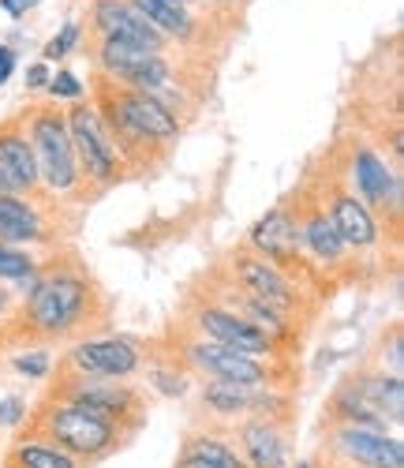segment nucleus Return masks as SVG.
<instances>
[{"mask_svg":"<svg viewBox=\"0 0 404 468\" xmlns=\"http://www.w3.org/2000/svg\"><path fill=\"white\" fill-rule=\"evenodd\" d=\"M30 150H34V165L53 191H68L79 176L75 165V150H71V135H68V121L60 112H42L30 128Z\"/></svg>","mask_w":404,"mask_h":468,"instance_id":"nucleus-1","label":"nucleus"},{"mask_svg":"<svg viewBox=\"0 0 404 468\" xmlns=\"http://www.w3.org/2000/svg\"><path fill=\"white\" fill-rule=\"evenodd\" d=\"M87 307V285L79 278H49V282H37V289L30 292V323L37 330H49V334H64L79 323Z\"/></svg>","mask_w":404,"mask_h":468,"instance_id":"nucleus-2","label":"nucleus"},{"mask_svg":"<svg viewBox=\"0 0 404 468\" xmlns=\"http://www.w3.org/2000/svg\"><path fill=\"white\" fill-rule=\"evenodd\" d=\"M101 64L120 75L124 83H132L135 90H157L161 83H169V68L157 57V49H143L135 42H120V37H105L101 46Z\"/></svg>","mask_w":404,"mask_h":468,"instance_id":"nucleus-3","label":"nucleus"},{"mask_svg":"<svg viewBox=\"0 0 404 468\" xmlns=\"http://www.w3.org/2000/svg\"><path fill=\"white\" fill-rule=\"evenodd\" d=\"M49 431H53V439H57L64 450L87 453V457L105 453V450L112 446V439H116L112 423H109L105 416H94V412L79 409V405L57 409V412L49 416Z\"/></svg>","mask_w":404,"mask_h":468,"instance_id":"nucleus-4","label":"nucleus"},{"mask_svg":"<svg viewBox=\"0 0 404 468\" xmlns=\"http://www.w3.org/2000/svg\"><path fill=\"white\" fill-rule=\"evenodd\" d=\"M68 135H71V150H79L83 169L94 180H109L116 173V150H112V143H109V135H105L94 109L75 105L68 112Z\"/></svg>","mask_w":404,"mask_h":468,"instance_id":"nucleus-5","label":"nucleus"},{"mask_svg":"<svg viewBox=\"0 0 404 468\" xmlns=\"http://www.w3.org/2000/svg\"><path fill=\"white\" fill-rule=\"evenodd\" d=\"M116 116H120V124H124L128 132H135L143 139H173L180 132L176 116L161 105L154 94H146V90L116 94Z\"/></svg>","mask_w":404,"mask_h":468,"instance_id":"nucleus-6","label":"nucleus"},{"mask_svg":"<svg viewBox=\"0 0 404 468\" xmlns=\"http://www.w3.org/2000/svg\"><path fill=\"white\" fill-rule=\"evenodd\" d=\"M198 326L207 330L218 345L236 348V353H244V356H251V360H259V356H266V353H270V337H266L262 330H255L248 319L232 315V311L207 307V311L198 315Z\"/></svg>","mask_w":404,"mask_h":468,"instance_id":"nucleus-7","label":"nucleus"},{"mask_svg":"<svg viewBox=\"0 0 404 468\" xmlns=\"http://www.w3.org/2000/svg\"><path fill=\"white\" fill-rule=\"evenodd\" d=\"M191 360L202 367V371H210L214 378L221 382H236V386H262L266 382V367L244 353H236V348H225L218 341L210 345H195L191 348Z\"/></svg>","mask_w":404,"mask_h":468,"instance_id":"nucleus-8","label":"nucleus"},{"mask_svg":"<svg viewBox=\"0 0 404 468\" xmlns=\"http://www.w3.org/2000/svg\"><path fill=\"white\" fill-rule=\"evenodd\" d=\"M71 364L87 375H109V378H124L139 367V353L132 341H120V337H109V341H87L79 345L71 353Z\"/></svg>","mask_w":404,"mask_h":468,"instance_id":"nucleus-9","label":"nucleus"},{"mask_svg":"<svg viewBox=\"0 0 404 468\" xmlns=\"http://www.w3.org/2000/svg\"><path fill=\"white\" fill-rule=\"evenodd\" d=\"M94 23L105 37H120V42H135L143 49H157L161 46V34L132 8V5H120V0H101L94 8Z\"/></svg>","mask_w":404,"mask_h":468,"instance_id":"nucleus-10","label":"nucleus"},{"mask_svg":"<svg viewBox=\"0 0 404 468\" xmlns=\"http://www.w3.org/2000/svg\"><path fill=\"white\" fill-rule=\"evenodd\" d=\"M236 278H239V285L248 289L251 300H259V303H266V307H273V311L292 307V289H289V282L281 278L266 259L239 255V259H236Z\"/></svg>","mask_w":404,"mask_h":468,"instance_id":"nucleus-11","label":"nucleus"},{"mask_svg":"<svg viewBox=\"0 0 404 468\" xmlns=\"http://www.w3.org/2000/svg\"><path fill=\"white\" fill-rule=\"evenodd\" d=\"M341 450L371 468H404V446L397 439H389L386 431H367V427H345L337 435Z\"/></svg>","mask_w":404,"mask_h":468,"instance_id":"nucleus-12","label":"nucleus"},{"mask_svg":"<svg viewBox=\"0 0 404 468\" xmlns=\"http://www.w3.org/2000/svg\"><path fill=\"white\" fill-rule=\"evenodd\" d=\"M37 184V165L27 135L5 132L0 135V195H16Z\"/></svg>","mask_w":404,"mask_h":468,"instance_id":"nucleus-13","label":"nucleus"},{"mask_svg":"<svg viewBox=\"0 0 404 468\" xmlns=\"http://www.w3.org/2000/svg\"><path fill=\"white\" fill-rule=\"evenodd\" d=\"M251 244L266 251L270 259H292L300 248V229L285 210H270L255 229H251Z\"/></svg>","mask_w":404,"mask_h":468,"instance_id":"nucleus-14","label":"nucleus"},{"mask_svg":"<svg viewBox=\"0 0 404 468\" xmlns=\"http://www.w3.org/2000/svg\"><path fill=\"white\" fill-rule=\"evenodd\" d=\"M356 184H359V191H363V199H367V203L397 207V199H400V187H397L393 173L386 169V162L378 158V154H371V150L356 154Z\"/></svg>","mask_w":404,"mask_h":468,"instance_id":"nucleus-15","label":"nucleus"},{"mask_svg":"<svg viewBox=\"0 0 404 468\" xmlns=\"http://www.w3.org/2000/svg\"><path fill=\"white\" fill-rule=\"evenodd\" d=\"M334 229H337V237L352 248H367L375 244V218L371 210L363 207L356 195H341V199L334 203Z\"/></svg>","mask_w":404,"mask_h":468,"instance_id":"nucleus-16","label":"nucleus"},{"mask_svg":"<svg viewBox=\"0 0 404 468\" xmlns=\"http://www.w3.org/2000/svg\"><path fill=\"white\" fill-rule=\"evenodd\" d=\"M71 405L109 420L132 405V394L120 386H105V382H79V386H71Z\"/></svg>","mask_w":404,"mask_h":468,"instance_id":"nucleus-17","label":"nucleus"},{"mask_svg":"<svg viewBox=\"0 0 404 468\" xmlns=\"http://www.w3.org/2000/svg\"><path fill=\"white\" fill-rule=\"evenodd\" d=\"M132 8L157 30V34H191V16L184 8V0H132Z\"/></svg>","mask_w":404,"mask_h":468,"instance_id":"nucleus-18","label":"nucleus"},{"mask_svg":"<svg viewBox=\"0 0 404 468\" xmlns=\"http://www.w3.org/2000/svg\"><path fill=\"white\" fill-rule=\"evenodd\" d=\"M42 237V225L37 214L19 203L16 195H0V240H37Z\"/></svg>","mask_w":404,"mask_h":468,"instance_id":"nucleus-19","label":"nucleus"},{"mask_svg":"<svg viewBox=\"0 0 404 468\" xmlns=\"http://www.w3.org/2000/svg\"><path fill=\"white\" fill-rule=\"evenodd\" d=\"M244 450L255 468H285V446L281 435L266 423H248L244 427Z\"/></svg>","mask_w":404,"mask_h":468,"instance_id":"nucleus-20","label":"nucleus"},{"mask_svg":"<svg viewBox=\"0 0 404 468\" xmlns=\"http://www.w3.org/2000/svg\"><path fill=\"white\" fill-rule=\"evenodd\" d=\"M259 386H236V382H210L207 389H202V398H207V405L210 409H218V412H244V409H251L255 401H259V394H255Z\"/></svg>","mask_w":404,"mask_h":468,"instance_id":"nucleus-21","label":"nucleus"},{"mask_svg":"<svg viewBox=\"0 0 404 468\" xmlns=\"http://www.w3.org/2000/svg\"><path fill=\"white\" fill-rule=\"evenodd\" d=\"M303 240H307V248H311L318 259H326V262H334V259L341 255V248H345V240L337 237V229H334V221H330L326 214H311V218H307Z\"/></svg>","mask_w":404,"mask_h":468,"instance_id":"nucleus-22","label":"nucleus"},{"mask_svg":"<svg viewBox=\"0 0 404 468\" xmlns=\"http://www.w3.org/2000/svg\"><path fill=\"white\" fill-rule=\"evenodd\" d=\"M367 389V398H371V405H375V412L386 420H393V423H400V416H404V386H400V378L393 375V378H375V382H367L363 386Z\"/></svg>","mask_w":404,"mask_h":468,"instance_id":"nucleus-23","label":"nucleus"},{"mask_svg":"<svg viewBox=\"0 0 404 468\" xmlns=\"http://www.w3.org/2000/svg\"><path fill=\"white\" fill-rule=\"evenodd\" d=\"M184 457L207 464V468H248L244 457H236V450H229V446L218 442V439H195V442H187Z\"/></svg>","mask_w":404,"mask_h":468,"instance_id":"nucleus-24","label":"nucleus"},{"mask_svg":"<svg viewBox=\"0 0 404 468\" xmlns=\"http://www.w3.org/2000/svg\"><path fill=\"white\" fill-rule=\"evenodd\" d=\"M16 461H19V468H75V461H71L64 450L42 446V442L19 446V450H16Z\"/></svg>","mask_w":404,"mask_h":468,"instance_id":"nucleus-25","label":"nucleus"},{"mask_svg":"<svg viewBox=\"0 0 404 468\" xmlns=\"http://www.w3.org/2000/svg\"><path fill=\"white\" fill-rule=\"evenodd\" d=\"M30 274H34V259L0 244V278H30Z\"/></svg>","mask_w":404,"mask_h":468,"instance_id":"nucleus-26","label":"nucleus"},{"mask_svg":"<svg viewBox=\"0 0 404 468\" xmlns=\"http://www.w3.org/2000/svg\"><path fill=\"white\" fill-rule=\"evenodd\" d=\"M75 42H79V27H75V23H68V27H64V30L53 37V42L46 46V60H60V57H64V53H68Z\"/></svg>","mask_w":404,"mask_h":468,"instance_id":"nucleus-27","label":"nucleus"},{"mask_svg":"<svg viewBox=\"0 0 404 468\" xmlns=\"http://www.w3.org/2000/svg\"><path fill=\"white\" fill-rule=\"evenodd\" d=\"M16 371H23L30 378H42L49 371V356L46 353H23V356H16Z\"/></svg>","mask_w":404,"mask_h":468,"instance_id":"nucleus-28","label":"nucleus"},{"mask_svg":"<svg viewBox=\"0 0 404 468\" xmlns=\"http://www.w3.org/2000/svg\"><path fill=\"white\" fill-rule=\"evenodd\" d=\"M49 94L53 98H79V94H83V83H79L71 71H60L57 80H49Z\"/></svg>","mask_w":404,"mask_h":468,"instance_id":"nucleus-29","label":"nucleus"},{"mask_svg":"<svg viewBox=\"0 0 404 468\" xmlns=\"http://www.w3.org/2000/svg\"><path fill=\"white\" fill-rule=\"evenodd\" d=\"M23 416H27L23 398H5V401H0V423H5V427H16Z\"/></svg>","mask_w":404,"mask_h":468,"instance_id":"nucleus-30","label":"nucleus"},{"mask_svg":"<svg viewBox=\"0 0 404 468\" xmlns=\"http://www.w3.org/2000/svg\"><path fill=\"white\" fill-rule=\"evenodd\" d=\"M49 80H53V75H49L46 64H30L27 68V87H49Z\"/></svg>","mask_w":404,"mask_h":468,"instance_id":"nucleus-31","label":"nucleus"},{"mask_svg":"<svg viewBox=\"0 0 404 468\" xmlns=\"http://www.w3.org/2000/svg\"><path fill=\"white\" fill-rule=\"evenodd\" d=\"M12 71H16V53L8 46H0V83H8Z\"/></svg>","mask_w":404,"mask_h":468,"instance_id":"nucleus-32","label":"nucleus"},{"mask_svg":"<svg viewBox=\"0 0 404 468\" xmlns=\"http://www.w3.org/2000/svg\"><path fill=\"white\" fill-rule=\"evenodd\" d=\"M34 5H42V0H0V8H5L8 16H16V19H19L27 8H34Z\"/></svg>","mask_w":404,"mask_h":468,"instance_id":"nucleus-33","label":"nucleus"},{"mask_svg":"<svg viewBox=\"0 0 404 468\" xmlns=\"http://www.w3.org/2000/svg\"><path fill=\"white\" fill-rule=\"evenodd\" d=\"M157 386H161V394H184V378L176 375H157Z\"/></svg>","mask_w":404,"mask_h":468,"instance_id":"nucleus-34","label":"nucleus"},{"mask_svg":"<svg viewBox=\"0 0 404 468\" xmlns=\"http://www.w3.org/2000/svg\"><path fill=\"white\" fill-rule=\"evenodd\" d=\"M5 307H8V292L0 289V315H5Z\"/></svg>","mask_w":404,"mask_h":468,"instance_id":"nucleus-35","label":"nucleus"}]
</instances>
